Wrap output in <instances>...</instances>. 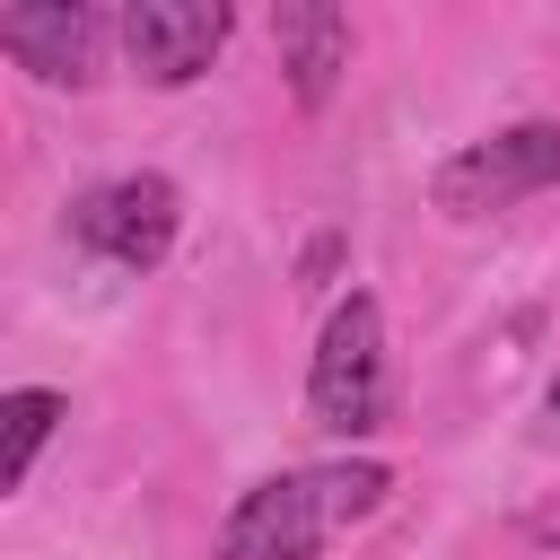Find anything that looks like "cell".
<instances>
[{
  "mask_svg": "<svg viewBox=\"0 0 560 560\" xmlns=\"http://www.w3.org/2000/svg\"><path fill=\"white\" fill-rule=\"evenodd\" d=\"M385 499H394V464H376V455H332V464L262 472L219 516V542L210 551L219 560H315L332 534H350Z\"/></svg>",
  "mask_w": 560,
  "mask_h": 560,
  "instance_id": "cell-1",
  "label": "cell"
},
{
  "mask_svg": "<svg viewBox=\"0 0 560 560\" xmlns=\"http://www.w3.org/2000/svg\"><path fill=\"white\" fill-rule=\"evenodd\" d=\"M306 420L324 438H376L394 420V350H385V306L350 289L306 359Z\"/></svg>",
  "mask_w": 560,
  "mask_h": 560,
  "instance_id": "cell-2",
  "label": "cell"
},
{
  "mask_svg": "<svg viewBox=\"0 0 560 560\" xmlns=\"http://www.w3.org/2000/svg\"><path fill=\"white\" fill-rule=\"evenodd\" d=\"M70 245L114 262V271H158L184 236V192L158 175V166H131V175H105L70 201Z\"/></svg>",
  "mask_w": 560,
  "mask_h": 560,
  "instance_id": "cell-3",
  "label": "cell"
},
{
  "mask_svg": "<svg viewBox=\"0 0 560 560\" xmlns=\"http://www.w3.org/2000/svg\"><path fill=\"white\" fill-rule=\"evenodd\" d=\"M551 184H560V122H508V131L464 140L455 158H438L429 201L446 219H499V210H516Z\"/></svg>",
  "mask_w": 560,
  "mask_h": 560,
  "instance_id": "cell-4",
  "label": "cell"
},
{
  "mask_svg": "<svg viewBox=\"0 0 560 560\" xmlns=\"http://www.w3.org/2000/svg\"><path fill=\"white\" fill-rule=\"evenodd\" d=\"M236 35V9L228 0H131L122 9V61L149 79V88H192Z\"/></svg>",
  "mask_w": 560,
  "mask_h": 560,
  "instance_id": "cell-5",
  "label": "cell"
},
{
  "mask_svg": "<svg viewBox=\"0 0 560 560\" xmlns=\"http://www.w3.org/2000/svg\"><path fill=\"white\" fill-rule=\"evenodd\" d=\"M105 35H122V18H105L88 0H18V9H0V52L44 88H88Z\"/></svg>",
  "mask_w": 560,
  "mask_h": 560,
  "instance_id": "cell-6",
  "label": "cell"
},
{
  "mask_svg": "<svg viewBox=\"0 0 560 560\" xmlns=\"http://www.w3.org/2000/svg\"><path fill=\"white\" fill-rule=\"evenodd\" d=\"M271 44H280V70H289V96L306 114H324L341 70H350V18L332 0H289V9H271Z\"/></svg>",
  "mask_w": 560,
  "mask_h": 560,
  "instance_id": "cell-7",
  "label": "cell"
},
{
  "mask_svg": "<svg viewBox=\"0 0 560 560\" xmlns=\"http://www.w3.org/2000/svg\"><path fill=\"white\" fill-rule=\"evenodd\" d=\"M61 394L52 385H18L9 402H0V490H26V472H35V455L52 446V429H61Z\"/></svg>",
  "mask_w": 560,
  "mask_h": 560,
  "instance_id": "cell-8",
  "label": "cell"
},
{
  "mask_svg": "<svg viewBox=\"0 0 560 560\" xmlns=\"http://www.w3.org/2000/svg\"><path fill=\"white\" fill-rule=\"evenodd\" d=\"M332 262H341V236H315V245H306V262H298V280H306V289H324V271H332Z\"/></svg>",
  "mask_w": 560,
  "mask_h": 560,
  "instance_id": "cell-9",
  "label": "cell"
},
{
  "mask_svg": "<svg viewBox=\"0 0 560 560\" xmlns=\"http://www.w3.org/2000/svg\"><path fill=\"white\" fill-rule=\"evenodd\" d=\"M542 438L560 446V368H551V385H542Z\"/></svg>",
  "mask_w": 560,
  "mask_h": 560,
  "instance_id": "cell-10",
  "label": "cell"
},
{
  "mask_svg": "<svg viewBox=\"0 0 560 560\" xmlns=\"http://www.w3.org/2000/svg\"><path fill=\"white\" fill-rule=\"evenodd\" d=\"M534 534H542V542H551V534H560V508H542V516H534Z\"/></svg>",
  "mask_w": 560,
  "mask_h": 560,
  "instance_id": "cell-11",
  "label": "cell"
}]
</instances>
